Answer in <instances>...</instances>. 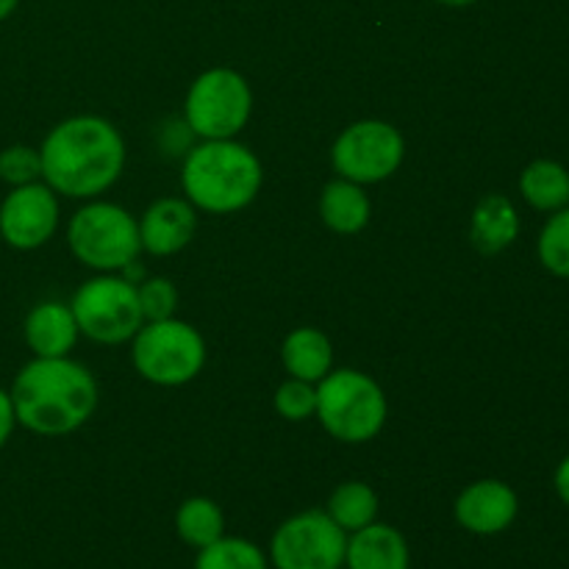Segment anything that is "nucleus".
I'll return each mask as SVG.
<instances>
[{"mask_svg":"<svg viewBox=\"0 0 569 569\" xmlns=\"http://www.w3.org/2000/svg\"><path fill=\"white\" fill-rule=\"evenodd\" d=\"M276 411L289 422H300L306 417L317 415V389L309 381H300V378L281 383L276 389Z\"/></svg>","mask_w":569,"mask_h":569,"instance_id":"393cba45","label":"nucleus"},{"mask_svg":"<svg viewBox=\"0 0 569 569\" xmlns=\"http://www.w3.org/2000/svg\"><path fill=\"white\" fill-rule=\"evenodd\" d=\"M67 242L81 264L100 272L122 270L142 253L139 222L122 206L103 200L76 211L67 228Z\"/></svg>","mask_w":569,"mask_h":569,"instance_id":"39448f33","label":"nucleus"},{"mask_svg":"<svg viewBox=\"0 0 569 569\" xmlns=\"http://www.w3.org/2000/svg\"><path fill=\"white\" fill-rule=\"evenodd\" d=\"M281 359L292 378L320 383L322 378L331 372L333 365L331 339L322 331H317V328H295V331L283 339Z\"/></svg>","mask_w":569,"mask_h":569,"instance_id":"f3484780","label":"nucleus"},{"mask_svg":"<svg viewBox=\"0 0 569 569\" xmlns=\"http://www.w3.org/2000/svg\"><path fill=\"white\" fill-rule=\"evenodd\" d=\"M11 403L20 426L42 437H64L81 428L98 409V383L92 372L70 356H37L17 372Z\"/></svg>","mask_w":569,"mask_h":569,"instance_id":"f03ea898","label":"nucleus"},{"mask_svg":"<svg viewBox=\"0 0 569 569\" xmlns=\"http://www.w3.org/2000/svg\"><path fill=\"white\" fill-rule=\"evenodd\" d=\"M520 233V217L506 194H487L472 211V244L481 253H500Z\"/></svg>","mask_w":569,"mask_h":569,"instance_id":"dca6fc26","label":"nucleus"},{"mask_svg":"<svg viewBox=\"0 0 569 569\" xmlns=\"http://www.w3.org/2000/svg\"><path fill=\"white\" fill-rule=\"evenodd\" d=\"M556 492H559V498L569 506V456L561 461L559 470H556Z\"/></svg>","mask_w":569,"mask_h":569,"instance_id":"cd10ccee","label":"nucleus"},{"mask_svg":"<svg viewBox=\"0 0 569 569\" xmlns=\"http://www.w3.org/2000/svg\"><path fill=\"white\" fill-rule=\"evenodd\" d=\"M70 309L76 315L78 331L100 345L128 342L144 326L137 283L128 278H92L78 289Z\"/></svg>","mask_w":569,"mask_h":569,"instance_id":"6e6552de","label":"nucleus"},{"mask_svg":"<svg viewBox=\"0 0 569 569\" xmlns=\"http://www.w3.org/2000/svg\"><path fill=\"white\" fill-rule=\"evenodd\" d=\"M520 192L533 209L559 211L569 206V172L553 159H537L522 170Z\"/></svg>","mask_w":569,"mask_h":569,"instance_id":"6ab92c4d","label":"nucleus"},{"mask_svg":"<svg viewBox=\"0 0 569 569\" xmlns=\"http://www.w3.org/2000/svg\"><path fill=\"white\" fill-rule=\"evenodd\" d=\"M253 92L237 70L214 67L194 78L183 103V122L200 139H233L250 120Z\"/></svg>","mask_w":569,"mask_h":569,"instance_id":"0eeeda50","label":"nucleus"},{"mask_svg":"<svg viewBox=\"0 0 569 569\" xmlns=\"http://www.w3.org/2000/svg\"><path fill=\"white\" fill-rule=\"evenodd\" d=\"M78 322L70 306L59 300L33 306L31 315L26 317V342L33 356L42 359H59L67 356L78 342Z\"/></svg>","mask_w":569,"mask_h":569,"instance_id":"4468645a","label":"nucleus"},{"mask_svg":"<svg viewBox=\"0 0 569 569\" xmlns=\"http://www.w3.org/2000/svg\"><path fill=\"white\" fill-rule=\"evenodd\" d=\"M59 228V198L48 183L11 187L0 203V237L9 248L37 250Z\"/></svg>","mask_w":569,"mask_h":569,"instance_id":"9b49d317","label":"nucleus"},{"mask_svg":"<svg viewBox=\"0 0 569 569\" xmlns=\"http://www.w3.org/2000/svg\"><path fill=\"white\" fill-rule=\"evenodd\" d=\"M17 3H20V0H0V22H3L6 17L17 9Z\"/></svg>","mask_w":569,"mask_h":569,"instance_id":"c85d7f7f","label":"nucleus"},{"mask_svg":"<svg viewBox=\"0 0 569 569\" xmlns=\"http://www.w3.org/2000/svg\"><path fill=\"white\" fill-rule=\"evenodd\" d=\"M456 522L478 537L503 533L517 520L520 500L517 492L503 481H476L456 498Z\"/></svg>","mask_w":569,"mask_h":569,"instance_id":"f8f14e48","label":"nucleus"},{"mask_svg":"<svg viewBox=\"0 0 569 569\" xmlns=\"http://www.w3.org/2000/svg\"><path fill=\"white\" fill-rule=\"evenodd\" d=\"M372 206L361 183L339 178L322 189L320 198V217L331 231L337 233H359L370 222Z\"/></svg>","mask_w":569,"mask_h":569,"instance_id":"a211bd4d","label":"nucleus"},{"mask_svg":"<svg viewBox=\"0 0 569 569\" xmlns=\"http://www.w3.org/2000/svg\"><path fill=\"white\" fill-rule=\"evenodd\" d=\"M326 511L345 533H356L376 522L378 495L372 492V487H367V483L348 481L342 483V487L333 489Z\"/></svg>","mask_w":569,"mask_h":569,"instance_id":"aec40b11","label":"nucleus"},{"mask_svg":"<svg viewBox=\"0 0 569 569\" xmlns=\"http://www.w3.org/2000/svg\"><path fill=\"white\" fill-rule=\"evenodd\" d=\"M137 292L144 322L167 320V317L176 315L178 292L167 278H148V281H142V287H137Z\"/></svg>","mask_w":569,"mask_h":569,"instance_id":"a878e982","label":"nucleus"},{"mask_svg":"<svg viewBox=\"0 0 569 569\" xmlns=\"http://www.w3.org/2000/svg\"><path fill=\"white\" fill-rule=\"evenodd\" d=\"M264 170L259 156L233 139H203L189 148L181 170V187L194 209L233 214L259 194Z\"/></svg>","mask_w":569,"mask_h":569,"instance_id":"7ed1b4c3","label":"nucleus"},{"mask_svg":"<svg viewBox=\"0 0 569 569\" xmlns=\"http://www.w3.org/2000/svg\"><path fill=\"white\" fill-rule=\"evenodd\" d=\"M348 569H409V545L392 526L372 522L350 533L345 550Z\"/></svg>","mask_w":569,"mask_h":569,"instance_id":"2eb2a0df","label":"nucleus"},{"mask_svg":"<svg viewBox=\"0 0 569 569\" xmlns=\"http://www.w3.org/2000/svg\"><path fill=\"white\" fill-rule=\"evenodd\" d=\"M439 3H445V6H470V3H476V0H439Z\"/></svg>","mask_w":569,"mask_h":569,"instance_id":"c756f323","label":"nucleus"},{"mask_svg":"<svg viewBox=\"0 0 569 569\" xmlns=\"http://www.w3.org/2000/svg\"><path fill=\"white\" fill-rule=\"evenodd\" d=\"M194 569H270V561L250 539L220 537L200 548Z\"/></svg>","mask_w":569,"mask_h":569,"instance_id":"4be33fe9","label":"nucleus"},{"mask_svg":"<svg viewBox=\"0 0 569 569\" xmlns=\"http://www.w3.org/2000/svg\"><path fill=\"white\" fill-rule=\"evenodd\" d=\"M17 426V415H14V403H11V395L0 387V448L9 442L11 431Z\"/></svg>","mask_w":569,"mask_h":569,"instance_id":"bb28decb","label":"nucleus"},{"mask_svg":"<svg viewBox=\"0 0 569 569\" xmlns=\"http://www.w3.org/2000/svg\"><path fill=\"white\" fill-rule=\"evenodd\" d=\"M406 142L395 126L383 120L353 122L333 142V170L353 183H378L395 176L403 161Z\"/></svg>","mask_w":569,"mask_h":569,"instance_id":"9d476101","label":"nucleus"},{"mask_svg":"<svg viewBox=\"0 0 569 569\" xmlns=\"http://www.w3.org/2000/svg\"><path fill=\"white\" fill-rule=\"evenodd\" d=\"M39 178H42L39 150L28 148V144H11V148L0 150V181L11 183V187H26Z\"/></svg>","mask_w":569,"mask_h":569,"instance_id":"b1692460","label":"nucleus"},{"mask_svg":"<svg viewBox=\"0 0 569 569\" xmlns=\"http://www.w3.org/2000/svg\"><path fill=\"white\" fill-rule=\"evenodd\" d=\"M42 178L56 194L94 198L120 178L126 142L109 120L94 114L70 117L44 137L39 148Z\"/></svg>","mask_w":569,"mask_h":569,"instance_id":"f257e3e1","label":"nucleus"},{"mask_svg":"<svg viewBox=\"0 0 569 569\" xmlns=\"http://www.w3.org/2000/svg\"><path fill=\"white\" fill-rule=\"evenodd\" d=\"M198 228L194 206L183 198H161L144 211L139 222L142 250L153 256H172L187 248Z\"/></svg>","mask_w":569,"mask_h":569,"instance_id":"ddd939ff","label":"nucleus"},{"mask_svg":"<svg viewBox=\"0 0 569 569\" xmlns=\"http://www.w3.org/2000/svg\"><path fill=\"white\" fill-rule=\"evenodd\" d=\"M176 531L189 548H206L226 537V517L222 509L209 498H189L183 500L176 515Z\"/></svg>","mask_w":569,"mask_h":569,"instance_id":"412c9836","label":"nucleus"},{"mask_svg":"<svg viewBox=\"0 0 569 569\" xmlns=\"http://www.w3.org/2000/svg\"><path fill=\"white\" fill-rule=\"evenodd\" d=\"M387 395L359 370L328 372L317 387V417L333 439L348 445L370 442L387 422Z\"/></svg>","mask_w":569,"mask_h":569,"instance_id":"20e7f679","label":"nucleus"},{"mask_svg":"<svg viewBox=\"0 0 569 569\" xmlns=\"http://www.w3.org/2000/svg\"><path fill=\"white\" fill-rule=\"evenodd\" d=\"M131 359L144 381L159 387H181L203 370L206 342L189 322L167 317V320L144 322L133 333Z\"/></svg>","mask_w":569,"mask_h":569,"instance_id":"423d86ee","label":"nucleus"},{"mask_svg":"<svg viewBox=\"0 0 569 569\" xmlns=\"http://www.w3.org/2000/svg\"><path fill=\"white\" fill-rule=\"evenodd\" d=\"M539 261L553 276L569 278V206L556 211L539 237Z\"/></svg>","mask_w":569,"mask_h":569,"instance_id":"5701e85b","label":"nucleus"},{"mask_svg":"<svg viewBox=\"0 0 569 569\" xmlns=\"http://www.w3.org/2000/svg\"><path fill=\"white\" fill-rule=\"evenodd\" d=\"M348 533L328 517L311 509L289 517L270 542V561L276 569H342Z\"/></svg>","mask_w":569,"mask_h":569,"instance_id":"1a4fd4ad","label":"nucleus"}]
</instances>
